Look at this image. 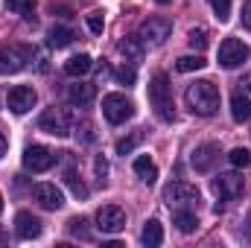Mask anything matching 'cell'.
I'll return each instance as SVG.
<instances>
[{"instance_id":"28","label":"cell","mask_w":251,"mask_h":248,"mask_svg":"<svg viewBox=\"0 0 251 248\" xmlns=\"http://www.w3.org/2000/svg\"><path fill=\"white\" fill-rule=\"evenodd\" d=\"M187 41H190V47H193V50H199V53H201V50L210 44V41H207V29H201V26H199V29H190Z\"/></svg>"},{"instance_id":"31","label":"cell","mask_w":251,"mask_h":248,"mask_svg":"<svg viewBox=\"0 0 251 248\" xmlns=\"http://www.w3.org/2000/svg\"><path fill=\"white\" fill-rule=\"evenodd\" d=\"M207 3H210V9L216 12L219 21H228L231 18V0H207Z\"/></svg>"},{"instance_id":"9","label":"cell","mask_w":251,"mask_h":248,"mask_svg":"<svg viewBox=\"0 0 251 248\" xmlns=\"http://www.w3.org/2000/svg\"><path fill=\"white\" fill-rule=\"evenodd\" d=\"M97 228L102 234H120L126 228V213L117 207V204H105L97 210Z\"/></svg>"},{"instance_id":"16","label":"cell","mask_w":251,"mask_h":248,"mask_svg":"<svg viewBox=\"0 0 251 248\" xmlns=\"http://www.w3.org/2000/svg\"><path fill=\"white\" fill-rule=\"evenodd\" d=\"M94 97H97V88L88 85V82H79V85H70V88H67V99H70L73 105H79V108L91 105Z\"/></svg>"},{"instance_id":"3","label":"cell","mask_w":251,"mask_h":248,"mask_svg":"<svg viewBox=\"0 0 251 248\" xmlns=\"http://www.w3.org/2000/svg\"><path fill=\"white\" fill-rule=\"evenodd\" d=\"M29 59H32V47H24V44H0V76L24 70Z\"/></svg>"},{"instance_id":"36","label":"cell","mask_w":251,"mask_h":248,"mask_svg":"<svg viewBox=\"0 0 251 248\" xmlns=\"http://www.w3.org/2000/svg\"><path fill=\"white\" fill-rule=\"evenodd\" d=\"M243 24L251 29V0H246V6H243Z\"/></svg>"},{"instance_id":"2","label":"cell","mask_w":251,"mask_h":248,"mask_svg":"<svg viewBox=\"0 0 251 248\" xmlns=\"http://www.w3.org/2000/svg\"><path fill=\"white\" fill-rule=\"evenodd\" d=\"M149 105L155 108L158 120L173 123L176 120V102H173V85L167 79V73H155L149 82Z\"/></svg>"},{"instance_id":"26","label":"cell","mask_w":251,"mask_h":248,"mask_svg":"<svg viewBox=\"0 0 251 248\" xmlns=\"http://www.w3.org/2000/svg\"><path fill=\"white\" fill-rule=\"evenodd\" d=\"M64 181H67V187L73 190V196H76V198H85V196H88V187L82 184V178H79L73 170H67V173H64Z\"/></svg>"},{"instance_id":"40","label":"cell","mask_w":251,"mask_h":248,"mask_svg":"<svg viewBox=\"0 0 251 248\" xmlns=\"http://www.w3.org/2000/svg\"><path fill=\"white\" fill-rule=\"evenodd\" d=\"M155 3H161V6H167V3H173V0H155Z\"/></svg>"},{"instance_id":"1","label":"cell","mask_w":251,"mask_h":248,"mask_svg":"<svg viewBox=\"0 0 251 248\" xmlns=\"http://www.w3.org/2000/svg\"><path fill=\"white\" fill-rule=\"evenodd\" d=\"M184 99H187V108L193 114H199V117H213L216 108H219V88H216L213 82H207V79H199V82L187 85Z\"/></svg>"},{"instance_id":"25","label":"cell","mask_w":251,"mask_h":248,"mask_svg":"<svg viewBox=\"0 0 251 248\" xmlns=\"http://www.w3.org/2000/svg\"><path fill=\"white\" fill-rule=\"evenodd\" d=\"M6 9H9V12H18V15H24V18H32L35 0H6Z\"/></svg>"},{"instance_id":"22","label":"cell","mask_w":251,"mask_h":248,"mask_svg":"<svg viewBox=\"0 0 251 248\" xmlns=\"http://www.w3.org/2000/svg\"><path fill=\"white\" fill-rule=\"evenodd\" d=\"M173 222H176V228H178L181 234H193V231L199 228V219H196V213H190V210H176Z\"/></svg>"},{"instance_id":"13","label":"cell","mask_w":251,"mask_h":248,"mask_svg":"<svg viewBox=\"0 0 251 248\" xmlns=\"http://www.w3.org/2000/svg\"><path fill=\"white\" fill-rule=\"evenodd\" d=\"M32 198H35L44 210H59L64 204V196L56 184H35L32 187Z\"/></svg>"},{"instance_id":"12","label":"cell","mask_w":251,"mask_h":248,"mask_svg":"<svg viewBox=\"0 0 251 248\" xmlns=\"http://www.w3.org/2000/svg\"><path fill=\"white\" fill-rule=\"evenodd\" d=\"M164 201L170 207L173 204H193V201H199V190L187 181H173L164 187Z\"/></svg>"},{"instance_id":"38","label":"cell","mask_w":251,"mask_h":248,"mask_svg":"<svg viewBox=\"0 0 251 248\" xmlns=\"http://www.w3.org/2000/svg\"><path fill=\"white\" fill-rule=\"evenodd\" d=\"M6 146H9V143H6V137H3V134H0V158H3V155H6Z\"/></svg>"},{"instance_id":"27","label":"cell","mask_w":251,"mask_h":248,"mask_svg":"<svg viewBox=\"0 0 251 248\" xmlns=\"http://www.w3.org/2000/svg\"><path fill=\"white\" fill-rule=\"evenodd\" d=\"M120 53H123L126 59H131V62H140V56H143V50H140L137 38H126L123 44H120Z\"/></svg>"},{"instance_id":"33","label":"cell","mask_w":251,"mask_h":248,"mask_svg":"<svg viewBox=\"0 0 251 248\" xmlns=\"http://www.w3.org/2000/svg\"><path fill=\"white\" fill-rule=\"evenodd\" d=\"M76 137H79V140H85V143H94V140H97L94 125L88 123V120H82V123L76 125Z\"/></svg>"},{"instance_id":"8","label":"cell","mask_w":251,"mask_h":248,"mask_svg":"<svg viewBox=\"0 0 251 248\" xmlns=\"http://www.w3.org/2000/svg\"><path fill=\"white\" fill-rule=\"evenodd\" d=\"M56 158H59V155H53L47 146H38V143H32V146L24 149V167H26L29 173H47V170L56 164Z\"/></svg>"},{"instance_id":"30","label":"cell","mask_w":251,"mask_h":248,"mask_svg":"<svg viewBox=\"0 0 251 248\" xmlns=\"http://www.w3.org/2000/svg\"><path fill=\"white\" fill-rule=\"evenodd\" d=\"M85 225H88L85 219H70V222H67V231H70L73 237H82V240H91V231H88Z\"/></svg>"},{"instance_id":"6","label":"cell","mask_w":251,"mask_h":248,"mask_svg":"<svg viewBox=\"0 0 251 248\" xmlns=\"http://www.w3.org/2000/svg\"><path fill=\"white\" fill-rule=\"evenodd\" d=\"M251 59V47L246 41H240V38H225L222 44H219V64L225 67V70H234V67H240L243 62H249Z\"/></svg>"},{"instance_id":"7","label":"cell","mask_w":251,"mask_h":248,"mask_svg":"<svg viewBox=\"0 0 251 248\" xmlns=\"http://www.w3.org/2000/svg\"><path fill=\"white\" fill-rule=\"evenodd\" d=\"M102 114H105L108 123L120 125V123L134 117V105H131V99H126L123 94H108L102 99Z\"/></svg>"},{"instance_id":"39","label":"cell","mask_w":251,"mask_h":248,"mask_svg":"<svg viewBox=\"0 0 251 248\" xmlns=\"http://www.w3.org/2000/svg\"><path fill=\"white\" fill-rule=\"evenodd\" d=\"M246 234H249V240H251V216H249V225H246Z\"/></svg>"},{"instance_id":"17","label":"cell","mask_w":251,"mask_h":248,"mask_svg":"<svg viewBox=\"0 0 251 248\" xmlns=\"http://www.w3.org/2000/svg\"><path fill=\"white\" fill-rule=\"evenodd\" d=\"M73 29L70 26H62V24H56V26H50V32H47V44L50 47H56V50H62L67 44H73Z\"/></svg>"},{"instance_id":"23","label":"cell","mask_w":251,"mask_h":248,"mask_svg":"<svg viewBox=\"0 0 251 248\" xmlns=\"http://www.w3.org/2000/svg\"><path fill=\"white\" fill-rule=\"evenodd\" d=\"M204 64L207 62H204L201 56H181V59L176 62V70H178V73H193V70H201Z\"/></svg>"},{"instance_id":"32","label":"cell","mask_w":251,"mask_h":248,"mask_svg":"<svg viewBox=\"0 0 251 248\" xmlns=\"http://www.w3.org/2000/svg\"><path fill=\"white\" fill-rule=\"evenodd\" d=\"M88 29H91L94 35H102V29H105V18H102V12H91V15H88Z\"/></svg>"},{"instance_id":"4","label":"cell","mask_w":251,"mask_h":248,"mask_svg":"<svg viewBox=\"0 0 251 248\" xmlns=\"http://www.w3.org/2000/svg\"><path fill=\"white\" fill-rule=\"evenodd\" d=\"M38 128L47 131V134H53V137H67L73 131V117L64 108H47L38 117Z\"/></svg>"},{"instance_id":"11","label":"cell","mask_w":251,"mask_h":248,"mask_svg":"<svg viewBox=\"0 0 251 248\" xmlns=\"http://www.w3.org/2000/svg\"><path fill=\"white\" fill-rule=\"evenodd\" d=\"M9 108L15 111V114H26V111H32L35 108V102H38V94H35V88H29V85H15L12 91H9Z\"/></svg>"},{"instance_id":"37","label":"cell","mask_w":251,"mask_h":248,"mask_svg":"<svg viewBox=\"0 0 251 248\" xmlns=\"http://www.w3.org/2000/svg\"><path fill=\"white\" fill-rule=\"evenodd\" d=\"M240 85H243V91H246V94H251V73L243 76V82H240Z\"/></svg>"},{"instance_id":"35","label":"cell","mask_w":251,"mask_h":248,"mask_svg":"<svg viewBox=\"0 0 251 248\" xmlns=\"http://www.w3.org/2000/svg\"><path fill=\"white\" fill-rule=\"evenodd\" d=\"M97 175H100V181H105V175H108V161L105 158H97Z\"/></svg>"},{"instance_id":"41","label":"cell","mask_w":251,"mask_h":248,"mask_svg":"<svg viewBox=\"0 0 251 248\" xmlns=\"http://www.w3.org/2000/svg\"><path fill=\"white\" fill-rule=\"evenodd\" d=\"M0 213H3V196H0Z\"/></svg>"},{"instance_id":"18","label":"cell","mask_w":251,"mask_h":248,"mask_svg":"<svg viewBox=\"0 0 251 248\" xmlns=\"http://www.w3.org/2000/svg\"><path fill=\"white\" fill-rule=\"evenodd\" d=\"M231 117L237 123H249L251 120V99L246 94H234L231 97Z\"/></svg>"},{"instance_id":"15","label":"cell","mask_w":251,"mask_h":248,"mask_svg":"<svg viewBox=\"0 0 251 248\" xmlns=\"http://www.w3.org/2000/svg\"><path fill=\"white\" fill-rule=\"evenodd\" d=\"M216 158H219V146H216V143H201V146L193 149V158H190V161H193V167H196L199 173H207Z\"/></svg>"},{"instance_id":"21","label":"cell","mask_w":251,"mask_h":248,"mask_svg":"<svg viewBox=\"0 0 251 248\" xmlns=\"http://www.w3.org/2000/svg\"><path fill=\"white\" fill-rule=\"evenodd\" d=\"M91 67H94L91 56L79 53V56H70V59L64 62V73H67V76H85V73H88Z\"/></svg>"},{"instance_id":"20","label":"cell","mask_w":251,"mask_h":248,"mask_svg":"<svg viewBox=\"0 0 251 248\" xmlns=\"http://www.w3.org/2000/svg\"><path fill=\"white\" fill-rule=\"evenodd\" d=\"M134 173H137V178H140L143 184H155V181H158V167H155L146 155H140V158L134 161Z\"/></svg>"},{"instance_id":"34","label":"cell","mask_w":251,"mask_h":248,"mask_svg":"<svg viewBox=\"0 0 251 248\" xmlns=\"http://www.w3.org/2000/svg\"><path fill=\"white\" fill-rule=\"evenodd\" d=\"M117 82H123V85H134V67H120L117 70Z\"/></svg>"},{"instance_id":"14","label":"cell","mask_w":251,"mask_h":248,"mask_svg":"<svg viewBox=\"0 0 251 248\" xmlns=\"http://www.w3.org/2000/svg\"><path fill=\"white\" fill-rule=\"evenodd\" d=\"M15 234H18L21 240H35V237L41 234L38 216H32L29 210H21V213L15 216Z\"/></svg>"},{"instance_id":"19","label":"cell","mask_w":251,"mask_h":248,"mask_svg":"<svg viewBox=\"0 0 251 248\" xmlns=\"http://www.w3.org/2000/svg\"><path fill=\"white\" fill-rule=\"evenodd\" d=\"M140 240H143V246L146 248H158L161 246V243H164V228H161V222H158V219H149V222L143 225Z\"/></svg>"},{"instance_id":"10","label":"cell","mask_w":251,"mask_h":248,"mask_svg":"<svg viewBox=\"0 0 251 248\" xmlns=\"http://www.w3.org/2000/svg\"><path fill=\"white\" fill-rule=\"evenodd\" d=\"M243 190H246V181H243V175H237V173H225V175L213 178V193L219 196V201L240 198Z\"/></svg>"},{"instance_id":"5","label":"cell","mask_w":251,"mask_h":248,"mask_svg":"<svg viewBox=\"0 0 251 248\" xmlns=\"http://www.w3.org/2000/svg\"><path fill=\"white\" fill-rule=\"evenodd\" d=\"M173 32V24L167 18H149L140 24V32H137V41L140 44H149V47H161Z\"/></svg>"},{"instance_id":"24","label":"cell","mask_w":251,"mask_h":248,"mask_svg":"<svg viewBox=\"0 0 251 248\" xmlns=\"http://www.w3.org/2000/svg\"><path fill=\"white\" fill-rule=\"evenodd\" d=\"M228 161H231V167L246 170V167H251V152H249V149H243V146H237V149H231V152H228Z\"/></svg>"},{"instance_id":"29","label":"cell","mask_w":251,"mask_h":248,"mask_svg":"<svg viewBox=\"0 0 251 248\" xmlns=\"http://www.w3.org/2000/svg\"><path fill=\"white\" fill-rule=\"evenodd\" d=\"M140 131H134V134H128V137H123V140H117V155H128L137 143H140Z\"/></svg>"}]
</instances>
